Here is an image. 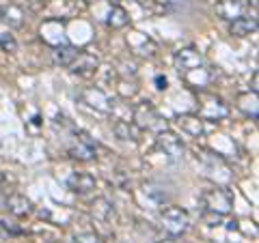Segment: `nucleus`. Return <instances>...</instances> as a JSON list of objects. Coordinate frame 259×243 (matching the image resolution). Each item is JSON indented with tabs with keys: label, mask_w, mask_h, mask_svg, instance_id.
I'll list each match as a JSON object with an SVG mask.
<instances>
[{
	"label": "nucleus",
	"mask_w": 259,
	"mask_h": 243,
	"mask_svg": "<svg viewBox=\"0 0 259 243\" xmlns=\"http://www.w3.org/2000/svg\"><path fill=\"white\" fill-rule=\"evenodd\" d=\"M203 54H201L197 47H192V45H188V47H180V50L175 52V67H177V71H180L182 76H186V74H190V71H194V69H201L203 67Z\"/></svg>",
	"instance_id": "39448f33"
},
{
	"label": "nucleus",
	"mask_w": 259,
	"mask_h": 243,
	"mask_svg": "<svg viewBox=\"0 0 259 243\" xmlns=\"http://www.w3.org/2000/svg\"><path fill=\"white\" fill-rule=\"evenodd\" d=\"M156 144H158V149L164 153L168 159H173V161L182 159V157L186 155V144H184V140H182V138L177 136L175 132L166 129V127L158 132V136H156Z\"/></svg>",
	"instance_id": "7ed1b4c3"
},
{
	"label": "nucleus",
	"mask_w": 259,
	"mask_h": 243,
	"mask_svg": "<svg viewBox=\"0 0 259 243\" xmlns=\"http://www.w3.org/2000/svg\"><path fill=\"white\" fill-rule=\"evenodd\" d=\"M78 47L74 45H69V43H59L52 50V60L54 65H59V67H69L71 63L76 60V56H78Z\"/></svg>",
	"instance_id": "f3484780"
},
{
	"label": "nucleus",
	"mask_w": 259,
	"mask_h": 243,
	"mask_svg": "<svg viewBox=\"0 0 259 243\" xmlns=\"http://www.w3.org/2000/svg\"><path fill=\"white\" fill-rule=\"evenodd\" d=\"M132 123L139 129H147V132H160V129H164V120H162L158 110L153 108L149 101H143L134 108V120Z\"/></svg>",
	"instance_id": "20e7f679"
},
{
	"label": "nucleus",
	"mask_w": 259,
	"mask_h": 243,
	"mask_svg": "<svg viewBox=\"0 0 259 243\" xmlns=\"http://www.w3.org/2000/svg\"><path fill=\"white\" fill-rule=\"evenodd\" d=\"M26 15L18 5H0V22L9 28H22Z\"/></svg>",
	"instance_id": "ddd939ff"
},
{
	"label": "nucleus",
	"mask_w": 259,
	"mask_h": 243,
	"mask_svg": "<svg viewBox=\"0 0 259 243\" xmlns=\"http://www.w3.org/2000/svg\"><path fill=\"white\" fill-rule=\"evenodd\" d=\"M160 224L171 237H182L190 230V213L184 207L171 205L160 211Z\"/></svg>",
	"instance_id": "f257e3e1"
},
{
	"label": "nucleus",
	"mask_w": 259,
	"mask_h": 243,
	"mask_svg": "<svg viewBox=\"0 0 259 243\" xmlns=\"http://www.w3.org/2000/svg\"><path fill=\"white\" fill-rule=\"evenodd\" d=\"M229 32L233 37H238V39L255 35V32H257V18H253V15H244V18L233 20L229 24Z\"/></svg>",
	"instance_id": "4468645a"
},
{
	"label": "nucleus",
	"mask_w": 259,
	"mask_h": 243,
	"mask_svg": "<svg viewBox=\"0 0 259 243\" xmlns=\"http://www.w3.org/2000/svg\"><path fill=\"white\" fill-rule=\"evenodd\" d=\"M0 226H3V228H5V230H9V232H13V234H20V232H24L22 228H15V226H13V222H9V220H3V222H0Z\"/></svg>",
	"instance_id": "393cba45"
},
{
	"label": "nucleus",
	"mask_w": 259,
	"mask_h": 243,
	"mask_svg": "<svg viewBox=\"0 0 259 243\" xmlns=\"http://www.w3.org/2000/svg\"><path fill=\"white\" fill-rule=\"evenodd\" d=\"M201 205H203L205 213L229 215L233 209V194L227 188H209L201 194Z\"/></svg>",
	"instance_id": "f03ea898"
},
{
	"label": "nucleus",
	"mask_w": 259,
	"mask_h": 243,
	"mask_svg": "<svg viewBox=\"0 0 259 243\" xmlns=\"http://www.w3.org/2000/svg\"><path fill=\"white\" fill-rule=\"evenodd\" d=\"M100 67V58H97L95 54L91 52H84V50H80L78 56H76V60L69 65V71H74V74L78 76H91L95 74V69Z\"/></svg>",
	"instance_id": "9d476101"
},
{
	"label": "nucleus",
	"mask_w": 259,
	"mask_h": 243,
	"mask_svg": "<svg viewBox=\"0 0 259 243\" xmlns=\"http://www.w3.org/2000/svg\"><path fill=\"white\" fill-rule=\"evenodd\" d=\"M106 24H108L110 28H115V30H119V28H125L127 24H130V15H127V11L123 9V7L115 5V7H112V9L108 11Z\"/></svg>",
	"instance_id": "aec40b11"
},
{
	"label": "nucleus",
	"mask_w": 259,
	"mask_h": 243,
	"mask_svg": "<svg viewBox=\"0 0 259 243\" xmlns=\"http://www.w3.org/2000/svg\"><path fill=\"white\" fill-rule=\"evenodd\" d=\"M3 183H5V174H3V172H0V185H3Z\"/></svg>",
	"instance_id": "c85d7f7f"
},
{
	"label": "nucleus",
	"mask_w": 259,
	"mask_h": 243,
	"mask_svg": "<svg viewBox=\"0 0 259 243\" xmlns=\"http://www.w3.org/2000/svg\"><path fill=\"white\" fill-rule=\"evenodd\" d=\"M7 211L18 215V217H24L32 211V205L26 196H20V194H13V196H7Z\"/></svg>",
	"instance_id": "6ab92c4d"
},
{
	"label": "nucleus",
	"mask_w": 259,
	"mask_h": 243,
	"mask_svg": "<svg viewBox=\"0 0 259 243\" xmlns=\"http://www.w3.org/2000/svg\"><path fill=\"white\" fill-rule=\"evenodd\" d=\"M5 209H7V194L0 190V211H5Z\"/></svg>",
	"instance_id": "a878e982"
},
{
	"label": "nucleus",
	"mask_w": 259,
	"mask_h": 243,
	"mask_svg": "<svg viewBox=\"0 0 259 243\" xmlns=\"http://www.w3.org/2000/svg\"><path fill=\"white\" fill-rule=\"evenodd\" d=\"M127 45L141 56H153L156 54V43H153L147 35H143V32H132V35L127 37Z\"/></svg>",
	"instance_id": "2eb2a0df"
},
{
	"label": "nucleus",
	"mask_w": 259,
	"mask_h": 243,
	"mask_svg": "<svg viewBox=\"0 0 259 243\" xmlns=\"http://www.w3.org/2000/svg\"><path fill=\"white\" fill-rule=\"evenodd\" d=\"M69 155L74 159H80V161H91L97 157V151H95V142L89 138L87 134L78 132L74 142L69 144Z\"/></svg>",
	"instance_id": "6e6552de"
},
{
	"label": "nucleus",
	"mask_w": 259,
	"mask_h": 243,
	"mask_svg": "<svg viewBox=\"0 0 259 243\" xmlns=\"http://www.w3.org/2000/svg\"><path fill=\"white\" fill-rule=\"evenodd\" d=\"M74 243H104L97 232H80L74 237Z\"/></svg>",
	"instance_id": "5701e85b"
},
{
	"label": "nucleus",
	"mask_w": 259,
	"mask_h": 243,
	"mask_svg": "<svg viewBox=\"0 0 259 243\" xmlns=\"http://www.w3.org/2000/svg\"><path fill=\"white\" fill-rule=\"evenodd\" d=\"M95 176L93 174H89V172H71L67 176V190H71L74 194H89V192H93L95 190Z\"/></svg>",
	"instance_id": "9b49d317"
},
{
	"label": "nucleus",
	"mask_w": 259,
	"mask_h": 243,
	"mask_svg": "<svg viewBox=\"0 0 259 243\" xmlns=\"http://www.w3.org/2000/svg\"><path fill=\"white\" fill-rule=\"evenodd\" d=\"M156 84H158V88H160V91H164V88H166V78L158 76V78H156Z\"/></svg>",
	"instance_id": "bb28decb"
},
{
	"label": "nucleus",
	"mask_w": 259,
	"mask_h": 243,
	"mask_svg": "<svg viewBox=\"0 0 259 243\" xmlns=\"http://www.w3.org/2000/svg\"><path fill=\"white\" fill-rule=\"evenodd\" d=\"M112 132L121 142H139L141 140V129L136 127L132 120H117L112 125Z\"/></svg>",
	"instance_id": "dca6fc26"
},
{
	"label": "nucleus",
	"mask_w": 259,
	"mask_h": 243,
	"mask_svg": "<svg viewBox=\"0 0 259 243\" xmlns=\"http://www.w3.org/2000/svg\"><path fill=\"white\" fill-rule=\"evenodd\" d=\"M158 3H162L164 7H186L190 0H158Z\"/></svg>",
	"instance_id": "b1692460"
},
{
	"label": "nucleus",
	"mask_w": 259,
	"mask_h": 243,
	"mask_svg": "<svg viewBox=\"0 0 259 243\" xmlns=\"http://www.w3.org/2000/svg\"><path fill=\"white\" fill-rule=\"evenodd\" d=\"M253 3L250 0H218L216 3V15L225 22H233L238 18L248 15Z\"/></svg>",
	"instance_id": "0eeeda50"
},
{
	"label": "nucleus",
	"mask_w": 259,
	"mask_h": 243,
	"mask_svg": "<svg viewBox=\"0 0 259 243\" xmlns=\"http://www.w3.org/2000/svg\"><path fill=\"white\" fill-rule=\"evenodd\" d=\"M158 243H180V241H173V239H166V241H158Z\"/></svg>",
	"instance_id": "cd10ccee"
},
{
	"label": "nucleus",
	"mask_w": 259,
	"mask_h": 243,
	"mask_svg": "<svg viewBox=\"0 0 259 243\" xmlns=\"http://www.w3.org/2000/svg\"><path fill=\"white\" fill-rule=\"evenodd\" d=\"M238 110L242 112L244 116L257 120V114H259V106H257V93H242L238 95Z\"/></svg>",
	"instance_id": "a211bd4d"
},
{
	"label": "nucleus",
	"mask_w": 259,
	"mask_h": 243,
	"mask_svg": "<svg viewBox=\"0 0 259 243\" xmlns=\"http://www.w3.org/2000/svg\"><path fill=\"white\" fill-rule=\"evenodd\" d=\"M205 120L201 118L199 114H180L177 116V125L182 127V132L186 136H190V138H201L205 132V127H203Z\"/></svg>",
	"instance_id": "f8f14e48"
},
{
	"label": "nucleus",
	"mask_w": 259,
	"mask_h": 243,
	"mask_svg": "<svg viewBox=\"0 0 259 243\" xmlns=\"http://www.w3.org/2000/svg\"><path fill=\"white\" fill-rule=\"evenodd\" d=\"M0 50L3 52H18V41H15L13 35H7V32H0Z\"/></svg>",
	"instance_id": "4be33fe9"
},
{
	"label": "nucleus",
	"mask_w": 259,
	"mask_h": 243,
	"mask_svg": "<svg viewBox=\"0 0 259 243\" xmlns=\"http://www.w3.org/2000/svg\"><path fill=\"white\" fill-rule=\"evenodd\" d=\"M197 114L203 118V120H212V123H218V120H223L229 116V106L221 99V97L216 95H205L203 97V103H201V108Z\"/></svg>",
	"instance_id": "423d86ee"
},
{
	"label": "nucleus",
	"mask_w": 259,
	"mask_h": 243,
	"mask_svg": "<svg viewBox=\"0 0 259 243\" xmlns=\"http://www.w3.org/2000/svg\"><path fill=\"white\" fill-rule=\"evenodd\" d=\"M93 217L95 220H100V222H108L112 215H115V209H112V205L106 200V198H97L93 202Z\"/></svg>",
	"instance_id": "412c9836"
},
{
	"label": "nucleus",
	"mask_w": 259,
	"mask_h": 243,
	"mask_svg": "<svg viewBox=\"0 0 259 243\" xmlns=\"http://www.w3.org/2000/svg\"><path fill=\"white\" fill-rule=\"evenodd\" d=\"M80 99H82V103L84 106H89V108H93V110H97V112H112V99L102 91V88H84L82 93H80Z\"/></svg>",
	"instance_id": "1a4fd4ad"
}]
</instances>
